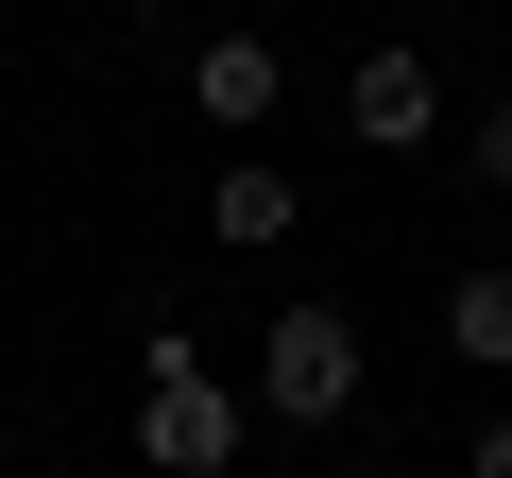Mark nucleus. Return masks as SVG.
<instances>
[{
    "instance_id": "obj_1",
    "label": "nucleus",
    "mask_w": 512,
    "mask_h": 478,
    "mask_svg": "<svg viewBox=\"0 0 512 478\" xmlns=\"http://www.w3.org/2000/svg\"><path fill=\"white\" fill-rule=\"evenodd\" d=\"M256 410L274 427H342L359 410V325L342 308H274L256 325Z\"/></svg>"
},
{
    "instance_id": "obj_2",
    "label": "nucleus",
    "mask_w": 512,
    "mask_h": 478,
    "mask_svg": "<svg viewBox=\"0 0 512 478\" xmlns=\"http://www.w3.org/2000/svg\"><path fill=\"white\" fill-rule=\"evenodd\" d=\"M239 427H256V393H222L205 359H188V376H137V461H154V478H222Z\"/></svg>"
},
{
    "instance_id": "obj_3",
    "label": "nucleus",
    "mask_w": 512,
    "mask_h": 478,
    "mask_svg": "<svg viewBox=\"0 0 512 478\" xmlns=\"http://www.w3.org/2000/svg\"><path fill=\"white\" fill-rule=\"evenodd\" d=\"M342 137H359V154H427V137H444V69H427V52H359V69H342Z\"/></svg>"
},
{
    "instance_id": "obj_4",
    "label": "nucleus",
    "mask_w": 512,
    "mask_h": 478,
    "mask_svg": "<svg viewBox=\"0 0 512 478\" xmlns=\"http://www.w3.org/2000/svg\"><path fill=\"white\" fill-rule=\"evenodd\" d=\"M274 86H291V52H274V35H205V52H188V103H205L222 137L274 120Z\"/></svg>"
},
{
    "instance_id": "obj_5",
    "label": "nucleus",
    "mask_w": 512,
    "mask_h": 478,
    "mask_svg": "<svg viewBox=\"0 0 512 478\" xmlns=\"http://www.w3.org/2000/svg\"><path fill=\"white\" fill-rule=\"evenodd\" d=\"M291 222H308V188H291L274 154H239V171L205 188V239H239V257H274V239H291Z\"/></svg>"
},
{
    "instance_id": "obj_6",
    "label": "nucleus",
    "mask_w": 512,
    "mask_h": 478,
    "mask_svg": "<svg viewBox=\"0 0 512 478\" xmlns=\"http://www.w3.org/2000/svg\"><path fill=\"white\" fill-rule=\"evenodd\" d=\"M444 342H461V359H478V376H512V257H495V274H461V291H444Z\"/></svg>"
},
{
    "instance_id": "obj_7",
    "label": "nucleus",
    "mask_w": 512,
    "mask_h": 478,
    "mask_svg": "<svg viewBox=\"0 0 512 478\" xmlns=\"http://www.w3.org/2000/svg\"><path fill=\"white\" fill-rule=\"evenodd\" d=\"M478 188L512 205V103H478Z\"/></svg>"
},
{
    "instance_id": "obj_8",
    "label": "nucleus",
    "mask_w": 512,
    "mask_h": 478,
    "mask_svg": "<svg viewBox=\"0 0 512 478\" xmlns=\"http://www.w3.org/2000/svg\"><path fill=\"white\" fill-rule=\"evenodd\" d=\"M478 478H512V427H478Z\"/></svg>"
},
{
    "instance_id": "obj_9",
    "label": "nucleus",
    "mask_w": 512,
    "mask_h": 478,
    "mask_svg": "<svg viewBox=\"0 0 512 478\" xmlns=\"http://www.w3.org/2000/svg\"><path fill=\"white\" fill-rule=\"evenodd\" d=\"M120 18H171V0H120Z\"/></svg>"
}]
</instances>
